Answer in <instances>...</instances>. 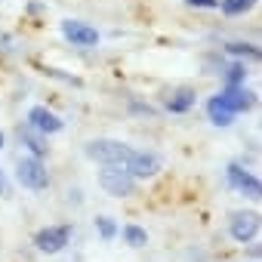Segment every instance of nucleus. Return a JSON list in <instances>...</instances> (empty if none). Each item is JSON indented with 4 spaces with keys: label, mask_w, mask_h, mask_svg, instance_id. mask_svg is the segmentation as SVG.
<instances>
[{
    "label": "nucleus",
    "mask_w": 262,
    "mask_h": 262,
    "mask_svg": "<svg viewBox=\"0 0 262 262\" xmlns=\"http://www.w3.org/2000/svg\"><path fill=\"white\" fill-rule=\"evenodd\" d=\"M133 151H136V148H129V145L120 142V139H93V142H86V148H83V155H86L90 161L102 164V167H123L129 158H133Z\"/></svg>",
    "instance_id": "f257e3e1"
},
{
    "label": "nucleus",
    "mask_w": 262,
    "mask_h": 262,
    "mask_svg": "<svg viewBox=\"0 0 262 262\" xmlns=\"http://www.w3.org/2000/svg\"><path fill=\"white\" fill-rule=\"evenodd\" d=\"M16 179L28 191H47L50 188V173H47L43 161L40 158H31V155L16 161Z\"/></svg>",
    "instance_id": "f03ea898"
},
{
    "label": "nucleus",
    "mask_w": 262,
    "mask_h": 262,
    "mask_svg": "<svg viewBox=\"0 0 262 262\" xmlns=\"http://www.w3.org/2000/svg\"><path fill=\"white\" fill-rule=\"evenodd\" d=\"M99 185L111 198H129L136 191V179L129 176L123 167H102L99 170Z\"/></svg>",
    "instance_id": "7ed1b4c3"
},
{
    "label": "nucleus",
    "mask_w": 262,
    "mask_h": 262,
    "mask_svg": "<svg viewBox=\"0 0 262 262\" xmlns=\"http://www.w3.org/2000/svg\"><path fill=\"white\" fill-rule=\"evenodd\" d=\"M71 244V225H47L34 234V247L47 256H56L62 253L65 247Z\"/></svg>",
    "instance_id": "20e7f679"
},
{
    "label": "nucleus",
    "mask_w": 262,
    "mask_h": 262,
    "mask_svg": "<svg viewBox=\"0 0 262 262\" xmlns=\"http://www.w3.org/2000/svg\"><path fill=\"white\" fill-rule=\"evenodd\" d=\"M225 179H228V185H231L237 194H244V198H250V201H259V198H262V182H259L250 170H244L241 164H228Z\"/></svg>",
    "instance_id": "39448f33"
},
{
    "label": "nucleus",
    "mask_w": 262,
    "mask_h": 262,
    "mask_svg": "<svg viewBox=\"0 0 262 262\" xmlns=\"http://www.w3.org/2000/svg\"><path fill=\"white\" fill-rule=\"evenodd\" d=\"M228 231H231V237H234L237 244H250V241L259 234V213H253V210H237V213H231Z\"/></svg>",
    "instance_id": "423d86ee"
},
{
    "label": "nucleus",
    "mask_w": 262,
    "mask_h": 262,
    "mask_svg": "<svg viewBox=\"0 0 262 262\" xmlns=\"http://www.w3.org/2000/svg\"><path fill=\"white\" fill-rule=\"evenodd\" d=\"M28 126L34 129V133H40V136H56V133L65 129V120L59 114H53L47 105H34L28 111Z\"/></svg>",
    "instance_id": "0eeeda50"
},
{
    "label": "nucleus",
    "mask_w": 262,
    "mask_h": 262,
    "mask_svg": "<svg viewBox=\"0 0 262 262\" xmlns=\"http://www.w3.org/2000/svg\"><path fill=\"white\" fill-rule=\"evenodd\" d=\"M123 170L133 176L136 182H139V179H151V176L161 173V158L151 155V151H133V158L123 164Z\"/></svg>",
    "instance_id": "6e6552de"
},
{
    "label": "nucleus",
    "mask_w": 262,
    "mask_h": 262,
    "mask_svg": "<svg viewBox=\"0 0 262 262\" xmlns=\"http://www.w3.org/2000/svg\"><path fill=\"white\" fill-rule=\"evenodd\" d=\"M59 28H62V37L71 40V47H96L99 43V31L80 19H65Z\"/></svg>",
    "instance_id": "1a4fd4ad"
},
{
    "label": "nucleus",
    "mask_w": 262,
    "mask_h": 262,
    "mask_svg": "<svg viewBox=\"0 0 262 262\" xmlns=\"http://www.w3.org/2000/svg\"><path fill=\"white\" fill-rule=\"evenodd\" d=\"M213 99H216L225 111H231L234 117H237L241 111H250V108H253V93H250L247 86H225V90L216 93Z\"/></svg>",
    "instance_id": "9d476101"
},
{
    "label": "nucleus",
    "mask_w": 262,
    "mask_h": 262,
    "mask_svg": "<svg viewBox=\"0 0 262 262\" xmlns=\"http://www.w3.org/2000/svg\"><path fill=\"white\" fill-rule=\"evenodd\" d=\"M194 105H198V93H194L191 86H182V90L170 93V99H167V111H170V114H185V111H191Z\"/></svg>",
    "instance_id": "9b49d317"
},
{
    "label": "nucleus",
    "mask_w": 262,
    "mask_h": 262,
    "mask_svg": "<svg viewBox=\"0 0 262 262\" xmlns=\"http://www.w3.org/2000/svg\"><path fill=\"white\" fill-rule=\"evenodd\" d=\"M19 139L31 148V158H43V155H47V136L34 133L28 123H25V126H19Z\"/></svg>",
    "instance_id": "f8f14e48"
},
{
    "label": "nucleus",
    "mask_w": 262,
    "mask_h": 262,
    "mask_svg": "<svg viewBox=\"0 0 262 262\" xmlns=\"http://www.w3.org/2000/svg\"><path fill=\"white\" fill-rule=\"evenodd\" d=\"M225 53L228 56H234L237 62H244V59H259V47H253V43H244V40H231V43H225Z\"/></svg>",
    "instance_id": "ddd939ff"
},
{
    "label": "nucleus",
    "mask_w": 262,
    "mask_h": 262,
    "mask_svg": "<svg viewBox=\"0 0 262 262\" xmlns=\"http://www.w3.org/2000/svg\"><path fill=\"white\" fill-rule=\"evenodd\" d=\"M207 117H210V123H216V126H231V123H234V114L225 111L216 99L207 102Z\"/></svg>",
    "instance_id": "4468645a"
},
{
    "label": "nucleus",
    "mask_w": 262,
    "mask_h": 262,
    "mask_svg": "<svg viewBox=\"0 0 262 262\" xmlns=\"http://www.w3.org/2000/svg\"><path fill=\"white\" fill-rule=\"evenodd\" d=\"M222 80H225V86H244V80H247V65H244V62H231V65L222 71Z\"/></svg>",
    "instance_id": "2eb2a0df"
},
{
    "label": "nucleus",
    "mask_w": 262,
    "mask_h": 262,
    "mask_svg": "<svg viewBox=\"0 0 262 262\" xmlns=\"http://www.w3.org/2000/svg\"><path fill=\"white\" fill-rule=\"evenodd\" d=\"M253 7H256V0H219V10L225 16H244Z\"/></svg>",
    "instance_id": "dca6fc26"
},
{
    "label": "nucleus",
    "mask_w": 262,
    "mask_h": 262,
    "mask_svg": "<svg viewBox=\"0 0 262 262\" xmlns=\"http://www.w3.org/2000/svg\"><path fill=\"white\" fill-rule=\"evenodd\" d=\"M123 241L129 247H145L148 244V231L142 225H123Z\"/></svg>",
    "instance_id": "f3484780"
},
{
    "label": "nucleus",
    "mask_w": 262,
    "mask_h": 262,
    "mask_svg": "<svg viewBox=\"0 0 262 262\" xmlns=\"http://www.w3.org/2000/svg\"><path fill=\"white\" fill-rule=\"evenodd\" d=\"M96 231L102 234V241H114V234H117V222H114L111 216H99V219H96Z\"/></svg>",
    "instance_id": "a211bd4d"
},
{
    "label": "nucleus",
    "mask_w": 262,
    "mask_h": 262,
    "mask_svg": "<svg viewBox=\"0 0 262 262\" xmlns=\"http://www.w3.org/2000/svg\"><path fill=\"white\" fill-rule=\"evenodd\" d=\"M185 4L194 10H219V0H185Z\"/></svg>",
    "instance_id": "6ab92c4d"
},
{
    "label": "nucleus",
    "mask_w": 262,
    "mask_h": 262,
    "mask_svg": "<svg viewBox=\"0 0 262 262\" xmlns=\"http://www.w3.org/2000/svg\"><path fill=\"white\" fill-rule=\"evenodd\" d=\"M10 194V185H7V173H4V167H0V198H7Z\"/></svg>",
    "instance_id": "aec40b11"
},
{
    "label": "nucleus",
    "mask_w": 262,
    "mask_h": 262,
    "mask_svg": "<svg viewBox=\"0 0 262 262\" xmlns=\"http://www.w3.org/2000/svg\"><path fill=\"white\" fill-rule=\"evenodd\" d=\"M0 148H4V133H0Z\"/></svg>",
    "instance_id": "412c9836"
}]
</instances>
